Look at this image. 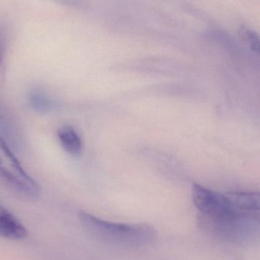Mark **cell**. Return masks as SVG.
<instances>
[{"mask_svg": "<svg viewBox=\"0 0 260 260\" xmlns=\"http://www.w3.org/2000/svg\"><path fill=\"white\" fill-rule=\"evenodd\" d=\"M192 199L198 223L205 234L228 243H248L259 231V194L255 191L217 192L194 184Z\"/></svg>", "mask_w": 260, "mask_h": 260, "instance_id": "obj_1", "label": "cell"}, {"mask_svg": "<svg viewBox=\"0 0 260 260\" xmlns=\"http://www.w3.org/2000/svg\"><path fill=\"white\" fill-rule=\"evenodd\" d=\"M82 226L89 234L106 244L124 249L150 246L156 240V231L146 223L107 221L84 211L79 212Z\"/></svg>", "mask_w": 260, "mask_h": 260, "instance_id": "obj_2", "label": "cell"}, {"mask_svg": "<svg viewBox=\"0 0 260 260\" xmlns=\"http://www.w3.org/2000/svg\"><path fill=\"white\" fill-rule=\"evenodd\" d=\"M0 182L22 197L36 199L40 185L24 170L7 143L0 137Z\"/></svg>", "mask_w": 260, "mask_h": 260, "instance_id": "obj_3", "label": "cell"}, {"mask_svg": "<svg viewBox=\"0 0 260 260\" xmlns=\"http://www.w3.org/2000/svg\"><path fill=\"white\" fill-rule=\"evenodd\" d=\"M28 233L20 220L0 205V237L11 240H24Z\"/></svg>", "mask_w": 260, "mask_h": 260, "instance_id": "obj_4", "label": "cell"}, {"mask_svg": "<svg viewBox=\"0 0 260 260\" xmlns=\"http://www.w3.org/2000/svg\"><path fill=\"white\" fill-rule=\"evenodd\" d=\"M57 139L65 152L77 156L82 152L83 141L75 128L71 125H63L57 130Z\"/></svg>", "mask_w": 260, "mask_h": 260, "instance_id": "obj_5", "label": "cell"}, {"mask_svg": "<svg viewBox=\"0 0 260 260\" xmlns=\"http://www.w3.org/2000/svg\"><path fill=\"white\" fill-rule=\"evenodd\" d=\"M28 103L35 110L39 112H49L57 107L54 99L40 90H32L28 94Z\"/></svg>", "mask_w": 260, "mask_h": 260, "instance_id": "obj_6", "label": "cell"}, {"mask_svg": "<svg viewBox=\"0 0 260 260\" xmlns=\"http://www.w3.org/2000/svg\"><path fill=\"white\" fill-rule=\"evenodd\" d=\"M242 36L244 38L246 42L250 44L251 48L253 51H258L259 44H258V36L254 31L248 29L243 30L242 31Z\"/></svg>", "mask_w": 260, "mask_h": 260, "instance_id": "obj_7", "label": "cell"}, {"mask_svg": "<svg viewBox=\"0 0 260 260\" xmlns=\"http://www.w3.org/2000/svg\"><path fill=\"white\" fill-rule=\"evenodd\" d=\"M4 43L3 39L2 34L0 32V64H2L4 57Z\"/></svg>", "mask_w": 260, "mask_h": 260, "instance_id": "obj_8", "label": "cell"}]
</instances>
